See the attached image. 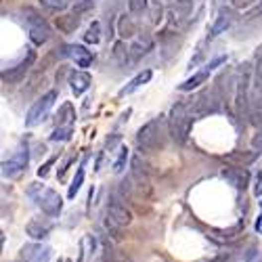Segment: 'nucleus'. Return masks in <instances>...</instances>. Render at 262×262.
Masks as SVG:
<instances>
[{
  "label": "nucleus",
  "instance_id": "f257e3e1",
  "mask_svg": "<svg viewBox=\"0 0 262 262\" xmlns=\"http://www.w3.org/2000/svg\"><path fill=\"white\" fill-rule=\"evenodd\" d=\"M27 195H30V197L42 208V212L49 214V216H59L61 210H63L61 195L55 189H49V187H44L40 183H32L30 189H27Z\"/></svg>",
  "mask_w": 262,
  "mask_h": 262
},
{
  "label": "nucleus",
  "instance_id": "f03ea898",
  "mask_svg": "<svg viewBox=\"0 0 262 262\" xmlns=\"http://www.w3.org/2000/svg\"><path fill=\"white\" fill-rule=\"evenodd\" d=\"M191 114L187 111L185 103H174L170 109V118H168V126H170V134L176 143H185L191 130Z\"/></svg>",
  "mask_w": 262,
  "mask_h": 262
},
{
  "label": "nucleus",
  "instance_id": "7ed1b4c3",
  "mask_svg": "<svg viewBox=\"0 0 262 262\" xmlns=\"http://www.w3.org/2000/svg\"><path fill=\"white\" fill-rule=\"evenodd\" d=\"M164 120L162 118H153L151 122L136 132V145L141 151H153V149L164 145Z\"/></svg>",
  "mask_w": 262,
  "mask_h": 262
},
{
  "label": "nucleus",
  "instance_id": "20e7f679",
  "mask_svg": "<svg viewBox=\"0 0 262 262\" xmlns=\"http://www.w3.org/2000/svg\"><path fill=\"white\" fill-rule=\"evenodd\" d=\"M55 101H57V90H49L46 95H42V97L30 107V111H27V116H25V126H27V128L38 126L40 122H42L46 116H49V111L53 109Z\"/></svg>",
  "mask_w": 262,
  "mask_h": 262
},
{
  "label": "nucleus",
  "instance_id": "39448f33",
  "mask_svg": "<svg viewBox=\"0 0 262 262\" xmlns=\"http://www.w3.org/2000/svg\"><path fill=\"white\" fill-rule=\"evenodd\" d=\"M130 222H132V212L122 203V199L111 197L105 210V224L111 229H122V227H128Z\"/></svg>",
  "mask_w": 262,
  "mask_h": 262
},
{
  "label": "nucleus",
  "instance_id": "423d86ee",
  "mask_svg": "<svg viewBox=\"0 0 262 262\" xmlns=\"http://www.w3.org/2000/svg\"><path fill=\"white\" fill-rule=\"evenodd\" d=\"M27 164H30V149H27V143H21L15 149V153L8 157L6 162H2V176L6 179H15L17 174H21Z\"/></svg>",
  "mask_w": 262,
  "mask_h": 262
},
{
  "label": "nucleus",
  "instance_id": "0eeeda50",
  "mask_svg": "<svg viewBox=\"0 0 262 262\" xmlns=\"http://www.w3.org/2000/svg\"><path fill=\"white\" fill-rule=\"evenodd\" d=\"M23 15H27L25 19H27V23H30V40L34 44L42 46L46 40L51 38V27H49V23H46L36 11H32V8H25Z\"/></svg>",
  "mask_w": 262,
  "mask_h": 262
},
{
  "label": "nucleus",
  "instance_id": "6e6552de",
  "mask_svg": "<svg viewBox=\"0 0 262 262\" xmlns=\"http://www.w3.org/2000/svg\"><path fill=\"white\" fill-rule=\"evenodd\" d=\"M34 59H36V53L30 51L25 59H21L17 65H13V67H8V69L2 71V82H4V84H19V82L25 78V73L30 71Z\"/></svg>",
  "mask_w": 262,
  "mask_h": 262
},
{
  "label": "nucleus",
  "instance_id": "1a4fd4ad",
  "mask_svg": "<svg viewBox=\"0 0 262 262\" xmlns=\"http://www.w3.org/2000/svg\"><path fill=\"white\" fill-rule=\"evenodd\" d=\"M23 262H49L51 260V248L42 243H30L21 250Z\"/></svg>",
  "mask_w": 262,
  "mask_h": 262
},
{
  "label": "nucleus",
  "instance_id": "9d476101",
  "mask_svg": "<svg viewBox=\"0 0 262 262\" xmlns=\"http://www.w3.org/2000/svg\"><path fill=\"white\" fill-rule=\"evenodd\" d=\"M231 23H233V11H231V8H220L218 15H216V19H214V23L210 27L208 40H212V38H216V36L224 34L231 27Z\"/></svg>",
  "mask_w": 262,
  "mask_h": 262
},
{
  "label": "nucleus",
  "instance_id": "9b49d317",
  "mask_svg": "<svg viewBox=\"0 0 262 262\" xmlns=\"http://www.w3.org/2000/svg\"><path fill=\"white\" fill-rule=\"evenodd\" d=\"M222 176L227 179L235 189H246V187L250 185V172L246 170V168H224L222 170Z\"/></svg>",
  "mask_w": 262,
  "mask_h": 262
},
{
  "label": "nucleus",
  "instance_id": "f8f14e48",
  "mask_svg": "<svg viewBox=\"0 0 262 262\" xmlns=\"http://www.w3.org/2000/svg\"><path fill=\"white\" fill-rule=\"evenodd\" d=\"M248 84H250V67H248V65H243L241 78L237 82V97H235L237 111H243L248 107Z\"/></svg>",
  "mask_w": 262,
  "mask_h": 262
},
{
  "label": "nucleus",
  "instance_id": "ddd939ff",
  "mask_svg": "<svg viewBox=\"0 0 262 262\" xmlns=\"http://www.w3.org/2000/svg\"><path fill=\"white\" fill-rule=\"evenodd\" d=\"M53 229V222H42V220H32V222H27V227H25V233L30 235L32 239H46L49 237V233Z\"/></svg>",
  "mask_w": 262,
  "mask_h": 262
},
{
  "label": "nucleus",
  "instance_id": "4468645a",
  "mask_svg": "<svg viewBox=\"0 0 262 262\" xmlns=\"http://www.w3.org/2000/svg\"><path fill=\"white\" fill-rule=\"evenodd\" d=\"M90 76L86 71H73L71 76H69V86H71V92L76 97H80L82 92H86L88 86H90Z\"/></svg>",
  "mask_w": 262,
  "mask_h": 262
},
{
  "label": "nucleus",
  "instance_id": "2eb2a0df",
  "mask_svg": "<svg viewBox=\"0 0 262 262\" xmlns=\"http://www.w3.org/2000/svg\"><path fill=\"white\" fill-rule=\"evenodd\" d=\"M151 76H153V73H151V69H145V71H141V73H136V76H134L132 80H130L124 88H120V92H118V95H120V97L132 95L134 90H138V88L143 86V84H147L149 80H151Z\"/></svg>",
  "mask_w": 262,
  "mask_h": 262
},
{
  "label": "nucleus",
  "instance_id": "dca6fc26",
  "mask_svg": "<svg viewBox=\"0 0 262 262\" xmlns=\"http://www.w3.org/2000/svg\"><path fill=\"white\" fill-rule=\"evenodd\" d=\"M69 55L73 57V61H76L78 67H88V65L92 63V53L86 49V46L82 44H76V46H69Z\"/></svg>",
  "mask_w": 262,
  "mask_h": 262
},
{
  "label": "nucleus",
  "instance_id": "f3484780",
  "mask_svg": "<svg viewBox=\"0 0 262 262\" xmlns=\"http://www.w3.org/2000/svg\"><path fill=\"white\" fill-rule=\"evenodd\" d=\"M78 25H80V15H78V13L57 17V27H59V32H63V34H71V32H76V30H78Z\"/></svg>",
  "mask_w": 262,
  "mask_h": 262
},
{
  "label": "nucleus",
  "instance_id": "a211bd4d",
  "mask_svg": "<svg viewBox=\"0 0 262 262\" xmlns=\"http://www.w3.org/2000/svg\"><path fill=\"white\" fill-rule=\"evenodd\" d=\"M210 78V69L208 67H203L201 71H197V73H193V76L189 78V80H185L181 86H179V90H183V92H189V90H193V88H197V86H201V84Z\"/></svg>",
  "mask_w": 262,
  "mask_h": 262
},
{
  "label": "nucleus",
  "instance_id": "6ab92c4d",
  "mask_svg": "<svg viewBox=\"0 0 262 262\" xmlns=\"http://www.w3.org/2000/svg\"><path fill=\"white\" fill-rule=\"evenodd\" d=\"M151 49H153V40L149 38V36H141V38H136L134 44L130 46V51H132V57H134V59L143 57V55H147Z\"/></svg>",
  "mask_w": 262,
  "mask_h": 262
},
{
  "label": "nucleus",
  "instance_id": "aec40b11",
  "mask_svg": "<svg viewBox=\"0 0 262 262\" xmlns=\"http://www.w3.org/2000/svg\"><path fill=\"white\" fill-rule=\"evenodd\" d=\"M118 25H120V36H122V38H130V36L136 34V27H134L132 19H130L128 15H122Z\"/></svg>",
  "mask_w": 262,
  "mask_h": 262
},
{
  "label": "nucleus",
  "instance_id": "412c9836",
  "mask_svg": "<svg viewBox=\"0 0 262 262\" xmlns=\"http://www.w3.org/2000/svg\"><path fill=\"white\" fill-rule=\"evenodd\" d=\"M82 183H84V164L78 168V174L73 176V181H71V185H69V191H67V197L69 199H73L78 195V191L82 189Z\"/></svg>",
  "mask_w": 262,
  "mask_h": 262
},
{
  "label": "nucleus",
  "instance_id": "4be33fe9",
  "mask_svg": "<svg viewBox=\"0 0 262 262\" xmlns=\"http://www.w3.org/2000/svg\"><path fill=\"white\" fill-rule=\"evenodd\" d=\"M84 40H86L88 44H99V40H101V23L99 21H92L90 23L86 34H84Z\"/></svg>",
  "mask_w": 262,
  "mask_h": 262
},
{
  "label": "nucleus",
  "instance_id": "5701e85b",
  "mask_svg": "<svg viewBox=\"0 0 262 262\" xmlns=\"http://www.w3.org/2000/svg\"><path fill=\"white\" fill-rule=\"evenodd\" d=\"M71 134H73V128L71 126H59V128H55V132L51 134V141H55V143L69 141Z\"/></svg>",
  "mask_w": 262,
  "mask_h": 262
},
{
  "label": "nucleus",
  "instance_id": "b1692460",
  "mask_svg": "<svg viewBox=\"0 0 262 262\" xmlns=\"http://www.w3.org/2000/svg\"><path fill=\"white\" fill-rule=\"evenodd\" d=\"M76 118L73 116V107H71V103H63V107L59 109V124L61 126H69V122Z\"/></svg>",
  "mask_w": 262,
  "mask_h": 262
},
{
  "label": "nucleus",
  "instance_id": "393cba45",
  "mask_svg": "<svg viewBox=\"0 0 262 262\" xmlns=\"http://www.w3.org/2000/svg\"><path fill=\"white\" fill-rule=\"evenodd\" d=\"M143 168H141V160H138V157H134V160H132V174H134V179L141 183V185H147V170H143Z\"/></svg>",
  "mask_w": 262,
  "mask_h": 262
},
{
  "label": "nucleus",
  "instance_id": "a878e982",
  "mask_svg": "<svg viewBox=\"0 0 262 262\" xmlns=\"http://www.w3.org/2000/svg\"><path fill=\"white\" fill-rule=\"evenodd\" d=\"M40 4L46 8V11L57 13V11H63V8L67 6V0H40Z\"/></svg>",
  "mask_w": 262,
  "mask_h": 262
},
{
  "label": "nucleus",
  "instance_id": "bb28decb",
  "mask_svg": "<svg viewBox=\"0 0 262 262\" xmlns=\"http://www.w3.org/2000/svg\"><path fill=\"white\" fill-rule=\"evenodd\" d=\"M126 162H128V149H120V155H118V160L114 164V172H124V168H126Z\"/></svg>",
  "mask_w": 262,
  "mask_h": 262
},
{
  "label": "nucleus",
  "instance_id": "cd10ccee",
  "mask_svg": "<svg viewBox=\"0 0 262 262\" xmlns=\"http://www.w3.org/2000/svg\"><path fill=\"white\" fill-rule=\"evenodd\" d=\"M92 6H95V0H80V2H76V6H73V13L82 15V13L90 11Z\"/></svg>",
  "mask_w": 262,
  "mask_h": 262
},
{
  "label": "nucleus",
  "instance_id": "c85d7f7f",
  "mask_svg": "<svg viewBox=\"0 0 262 262\" xmlns=\"http://www.w3.org/2000/svg\"><path fill=\"white\" fill-rule=\"evenodd\" d=\"M128 6L132 13H143L147 8V0H128Z\"/></svg>",
  "mask_w": 262,
  "mask_h": 262
},
{
  "label": "nucleus",
  "instance_id": "c756f323",
  "mask_svg": "<svg viewBox=\"0 0 262 262\" xmlns=\"http://www.w3.org/2000/svg\"><path fill=\"white\" fill-rule=\"evenodd\" d=\"M252 120V124H254V126H258V128H262V103H260V105L254 109V111H252V116H250Z\"/></svg>",
  "mask_w": 262,
  "mask_h": 262
},
{
  "label": "nucleus",
  "instance_id": "7c9ffc66",
  "mask_svg": "<svg viewBox=\"0 0 262 262\" xmlns=\"http://www.w3.org/2000/svg\"><path fill=\"white\" fill-rule=\"evenodd\" d=\"M55 162H57V157H51V160L46 162L44 166H40V168H38V176H42V179H44V176L51 172V168H53V164H55Z\"/></svg>",
  "mask_w": 262,
  "mask_h": 262
},
{
  "label": "nucleus",
  "instance_id": "2f4dec72",
  "mask_svg": "<svg viewBox=\"0 0 262 262\" xmlns=\"http://www.w3.org/2000/svg\"><path fill=\"white\" fill-rule=\"evenodd\" d=\"M252 147H254L256 151H260V153H262V128H260V132H258L254 138H252Z\"/></svg>",
  "mask_w": 262,
  "mask_h": 262
},
{
  "label": "nucleus",
  "instance_id": "473e14b6",
  "mask_svg": "<svg viewBox=\"0 0 262 262\" xmlns=\"http://www.w3.org/2000/svg\"><path fill=\"white\" fill-rule=\"evenodd\" d=\"M224 61H227V57H216V59H214L212 63H208V65H205V67H208L210 71H214V69H216L218 65H220V63H224Z\"/></svg>",
  "mask_w": 262,
  "mask_h": 262
},
{
  "label": "nucleus",
  "instance_id": "72a5a7b5",
  "mask_svg": "<svg viewBox=\"0 0 262 262\" xmlns=\"http://www.w3.org/2000/svg\"><path fill=\"white\" fill-rule=\"evenodd\" d=\"M256 256H258V250H256V246H252V248L248 250V254H246V262H254Z\"/></svg>",
  "mask_w": 262,
  "mask_h": 262
},
{
  "label": "nucleus",
  "instance_id": "f704fd0d",
  "mask_svg": "<svg viewBox=\"0 0 262 262\" xmlns=\"http://www.w3.org/2000/svg\"><path fill=\"white\" fill-rule=\"evenodd\" d=\"M73 162H76V157H69V160H67V162L63 164V168H61V170H59V179H63V176H65V172H67V168H69V166H71Z\"/></svg>",
  "mask_w": 262,
  "mask_h": 262
},
{
  "label": "nucleus",
  "instance_id": "c9c22d12",
  "mask_svg": "<svg viewBox=\"0 0 262 262\" xmlns=\"http://www.w3.org/2000/svg\"><path fill=\"white\" fill-rule=\"evenodd\" d=\"M254 193L258 195H262V172H258V176H256V189H254Z\"/></svg>",
  "mask_w": 262,
  "mask_h": 262
},
{
  "label": "nucleus",
  "instance_id": "e433bc0d",
  "mask_svg": "<svg viewBox=\"0 0 262 262\" xmlns=\"http://www.w3.org/2000/svg\"><path fill=\"white\" fill-rule=\"evenodd\" d=\"M118 141H120V134H114V136H111V138H107L105 147H107V149H111V147H114V145H116Z\"/></svg>",
  "mask_w": 262,
  "mask_h": 262
},
{
  "label": "nucleus",
  "instance_id": "4c0bfd02",
  "mask_svg": "<svg viewBox=\"0 0 262 262\" xmlns=\"http://www.w3.org/2000/svg\"><path fill=\"white\" fill-rule=\"evenodd\" d=\"M256 231L262 235V212H260V216H258V220H256Z\"/></svg>",
  "mask_w": 262,
  "mask_h": 262
},
{
  "label": "nucleus",
  "instance_id": "58836bf2",
  "mask_svg": "<svg viewBox=\"0 0 262 262\" xmlns=\"http://www.w3.org/2000/svg\"><path fill=\"white\" fill-rule=\"evenodd\" d=\"M59 262H69V260H67V258H63V260H59Z\"/></svg>",
  "mask_w": 262,
  "mask_h": 262
},
{
  "label": "nucleus",
  "instance_id": "ea45409f",
  "mask_svg": "<svg viewBox=\"0 0 262 262\" xmlns=\"http://www.w3.org/2000/svg\"><path fill=\"white\" fill-rule=\"evenodd\" d=\"M260 210H262V199H260Z\"/></svg>",
  "mask_w": 262,
  "mask_h": 262
}]
</instances>
